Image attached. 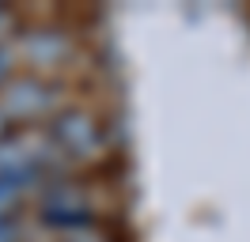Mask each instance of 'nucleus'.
Segmentation results:
<instances>
[{"label":"nucleus","mask_w":250,"mask_h":242,"mask_svg":"<svg viewBox=\"0 0 250 242\" xmlns=\"http://www.w3.org/2000/svg\"><path fill=\"white\" fill-rule=\"evenodd\" d=\"M12 133V125H8V118H4V114H0V140H4V136Z\"/></svg>","instance_id":"nucleus-10"},{"label":"nucleus","mask_w":250,"mask_h":242,"mask_svg":"<svg viewBox=\"0 0 250 242\" xmlns=\"http://www.w3.org/2000/svg\"><path fill=\"white\" fill-rule=\"evenodd\" d=\"M42 189V182L31 178H4L0 174V216H19L23 204H34V197Z\"/></svg>","instance_id":"nucleus-5"},{"label":"nucleus","mask_w":250,"mask_h":242,"mask_svg":"<svg viewBox=\"0 0 250 242\" xmlns=\"http://www.w3.org/2000/svg\"><path fill=\"white\" fill-rule=\"evenodd\" d=\"M19 30V23H16V15L8 12V8H0V42H12V34Z\"/></svg>","instance_id":"nucleus-9"},{"label":"nucleus","mask_w":250,"mask_h":242,"mask_svg":"<svg viewBox=\"0 0 250 242\" xmlns=\"http://www.w3.org/2000/svg\"><path fill=\"white\" fill-rule=\"evenodd\" d=\"M12 53L31 76L53 80V72L68 60V34L57 27H19L12 34Z\"/></svg>","instance_id":"nucleus-4"},{"label":"nucleus","mask_w":250,"mask_h":242,"mask_svg":"<svg viewBox=\"0 0 250 242\" xmlns=\"http://www.w3.org/2000/svg\"><path fill=\"white\" fill-rule=\"evenodd\" d=\"M34 220L64 239V235H76L83 227L99 223V204H95V193L87 185H80L68 174H57L34 197Z\"/></svg>","instance_id":"nucleus-2"},{"label":"nucleus","mask_w":250,"mask_h":242,"mask_svg":"<svg viewBox=\"0 0 250 242\" xmlns=\"http://www.w3.org/2000/svg\"><path fill=\"white\" fill-rule=\"evenodd\" d=\"M64 110L61 87L46 76L16 72L0 87V114L12 129H38V121H53Z\"/></svg>","instance_id":"nucleus-3"},{"label":"nucleus","mask_w":250,"mask_h":242,"mask_svg":"<svg viewBox=\"0 0 250 242\" xmlns=\"http://www.w3.org/2000/svg\"><path fill=\"white\" fill-rule=\"evenodd\" d=\"M16 76V53H12V42H0V87Z\"/></svg>","instance_id":"nucleus-6"},{"label":"nucleus","mask_w":250,"mask_h":242,"mask_svg":"<svg viewBox=\"0 0 250 242\" xmlns=\"http://www.w3.org/2000/svg\"><path fill=\"white\" fill-rule=\"evenodd\" d=\"M0 242H23L19 216H0Z\"/></svg>","instance_id":"nucleus-7"},{"label":"nucleus","mask_w":250,"mask_h":242,"mask_svg":"<svg viewBox=\"0 0 250 242\" xmlns=\"http://www.w3.org/2000/svg\"><path fill=\"white\" fill-rule=\"evenodd\" d=\"M61 242H110V239H106V231L95 223V227H83V231H76V235H64Z\"/></svg>","instance_id":"nucleus-8"},{"label":"nucleus","mask_w":250,"mask_h":242,"mask_svg":"<svg viewBox=\"0 0 250 242\" xmlns=\"http://www.w3.org/2000/svg\"><path fill=\"white\" fill-rule=\"evenodd\" d=\"M46 136L61 155L64 166H95L110 151V129L87 106H64L46 125Z\"/></svg>","instance_id":"nucleus-1"}]
</instances>
